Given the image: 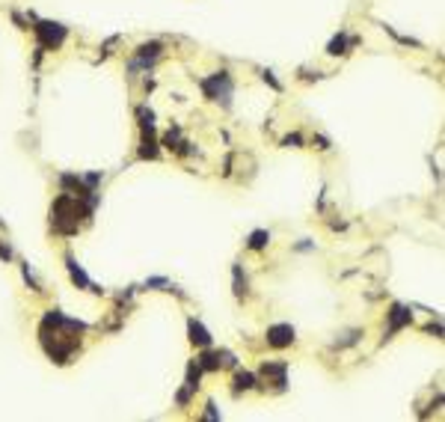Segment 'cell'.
Listing matches in <instances>:
<instances>
[{
    "label": "cell",
    "mask_w": 445,
    "mask_h": 422,
    "mask_svg": "<svg viewBox=\"0 0 445 422\" xmlns=\"http://www.w3.org/2000/svg\"><path fill=\"white\" fill-rule=\"evenodd\" d=\"M202 89L208 92V98L214 101H222V107H229V98H232V77L226 71H217L202 81Z\"/></svg>",
    "instance_id": "1"
},
{
    "label": "cell",
    "mask_w": 445,
    "mask_h": 422,
    "mask_svg": "<svg viewBox=\"0 0 445 422\" xmlns=\"http://www.w3.org/2000/svg\"><path fill=\"white\" fill-rule=\"evenodd\" d=\"M66 27L63 24H51V21H42L39 27H36V39H39V45L42 48H60L63 45V39H66Z\"/></svg>",
    "instance_id": "2"
},
{
    "label": "cell",
    "mask_w": 445,
    "mask_h": 422,
    "mask_svg": "<svg viewBox=\"0 0 445 422\" xmlns=\"http://www.w3.org/2000/svg\"><path fill=\"white\" fill-rule=\"evenodd\" d=\"M294 342V327L291 324H273L270 330H267V345H273V348H285V345H291Z\"/></svg>",
    "instance_id": "3"
},
{
    "label": "cell",
    "mask_w": 445,
    "mask_h": 422,
    "mask_svg": "<svg viewBox=\"0 0 445 422\" xmlns=\"http://www.w3.org/2000/svg\"><path fill=\"white\" fill-rule=\"evenodd\" d=\"M157 57H160V45H157V42L143 45V48H137V57L131 60V69H149V66H154Z\"/></svg>",
    "instance_id": "4"
},
{
    "label": "cell",
    "mask_w": 445,
    "mask_h": 422,
    "mask_svg": "<svg viewBox=\"0 0 445 422\" xmlns=\"http://www.w3.org/2000/svg\"><path fill=\"white\" fill-rule=\"evenodd\" d=\"M187 330H190V342H193V345H199V348H208V345H211V333H208L196 318L187 321Z\"/></svg>",
    "instance_id": "5"
},
{
    "label": "cell",
    "mask_w": 445,
    "mask_h": 422,
    "mask_svg": "<svg viewBox=\"0 0 445 422\" xmlns=\"http://www.w3.org/2000/svg\"><path fill=\"white\" fill-rule=\"evenodd\" d=\"M410 312H407V306H401V303H398V306H392V312H389V321H392V324H389V336H392L395 333V330H401V327H404V324H410ZM389 336H386V339H389Z\"/></svg>",
    "instance_id": "6"
},
{
    "label": "cell",
    "mask_w": 445,
    "mask_h": 422,
    "mask_svg": "<svg viewBox=\"0 0 445 422\" xmlns=\"http://www.w3.org/2000/svg\"><path fill=\"white\" fill-rule=\"evenodd\" d=\"M285 372H288L285 363H264V366H261V375H264V378H276L279 387L285 384Z\"/></svg>",
    "instance_id": "7"
},
{
    "label": "cell",
    "mask_w": 445,
    "mask_h": 422,
    "mask_svg": "<svg viewBox=\"0 0 445 422\" xmlns=\"http://www.w3.org/2000/svg\"><path fill=\"white\" fill-rule=\"evenodd\" d=\"M66 265H69V274H71V280L77 282V285H80V288H89V285H92V282H89V277H86L84 271H80V268H77V262H74V259H71V256H69V259H66Z\"/></svg>",
    "instance_id": "8"
},
{
    "label": "cell",
    "mask_w": 445,
    "mask_h": 422,
    "mask_svg": "<svg viewBox=\"0 0 445 422\" xmlns=\"http://www.w3.org/2000/svg\"><path fill=\"white\" fill-rule=\"evenodd\" d=\"M267 241H270V232L267 229H256L249 235V250H261V247H267Z\"/></svg>",
    "instance_id": "9"
},
{
    "label": "cell",
    "mask_w": 445,
    "mask_h": 422,
    "mask_svg": "<svg viewBox=\"0 0 445 422\" xmlns=\"http://www.w3.org/2000/svg\"><path fill=\"white\" fill-rule=\"evenodd\" d=\"M344 48H347V36L339 33L332 42H329V48H326V54H332V57H339V54H344Z\"/></svg>",
    "instance_id": "10"
},
{
    "label": "cell",
    "mask_w": 445,
    "mask_h": 422,
    "mask_svg": "<svg viewBox=\"0 0 445 422\" xmlns=\"http://www.w3.org/2000/svg\"><path fill=\"white\" fill-rule=\"evenodd\" d=\"M199 378H202V366L190 363V369H187V387L196 389V387H199Z\"/></svg>",
    "instance_id": "11"
},
{
    "label": "cell",
    "mask_w": 445,
    "mask_h": 422,
    "mask_svg": "<svg viewBox=\"0 0 445 422\" xmlns=\"http://www.w3.org/2000/svg\"><path fill=\"white\" fill-rule=\"evenodd\" d=\"M199 366L202 369H217L220 366V354H202L199 357Z\"/></svg>",
    "instance_id": "12"
},
{
    "label": "cell",
    "mask_w": 445,
    "mask_h": 422,
    "mask_svg": "<svg viewBox=\"0 0 445 422\" xmlns=\"http://www.w3.org/2000/svg\"><path fill=\"white\" fill-rule=\"evenodd\" d=\"M238 389H249V387H256V378L249 375V372H238Z\"/></svg>",
    "instance_id": "13"
},
{
    "label": "cell",
    "mask_w": 445,
    "mask_h": 422,
    "mask_svg": "<svg viewBox=\"0 0 445 422\" xmlns=\"http://www.w3.org/2000/svg\"><path fill=\"white\" fill-rule=\"evenodd\" d=\"M246 292V277L240 274V268L235 265V295H243Z\"/></svg>",
    "instance_id": "14"
},
{
    "label": "cell",
    "mask_w": 445,
    "mask_h": 422,
    "mask_svg": "<svg viewBox=\"0 0 445 422\" xmlns=\"http://www.w3.org/2000/svg\"><path fill=\"white\" fill-rule=\"evenodd\" d=\"M175 143H178V128H175V131H170V134L163 137V146H170V149L175 146Z\"/></svg>",
    "instance_id": "15"
},
{
    "label": "cell",
    "mask_w": 445,
    "mask_h": 422,
    "mask_svg": "<svg viewBox=\"0 0 445 422\" xmlns=\"http://www.w3.org/2000/svg\"><path fill=\"white\" fill-rule=\"evenodd\" d=\"M282 143H285V146H300V143H303V137H300V134H288Z\"/></svg>",
    "instance_id": "16"
},
{
    "label": "cell",
    "mask_w": 445,
    "mask_h": 422,
    "mask_svg": "<svg viewBox=\"0 0 445 422\" xmlns=\"http://www.w3.org/2000/svg\"><path fill=\"white\" fill-rule=\"evenodd\" d=\"M264 81H267V84H270L273 89H282V84H279V81L273 77V71H264Z\"/></svg>",
    "instance_id": "17"
},
{
    "label": "cell",
    "mask_w": 445,
    "mask_h": 422,
    "mask_svg": "<svg viewBox=\"0 0 445 422\" xmlns=\"http://www.w3.org/2000/svg\"><path fill=\"white\" fill-rule=\"evenodd\" d=\"M146 285H152V288H157V285H166V280H163V277H152V280L146 282Z\"/></svg>",
    "instance_id": "18"
}]
</instances>
